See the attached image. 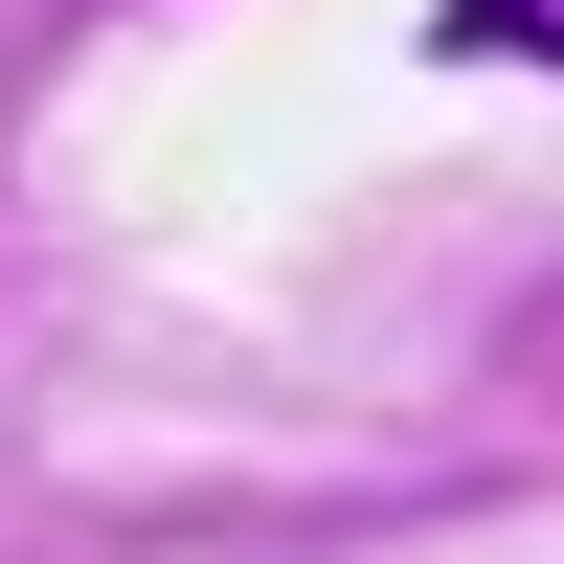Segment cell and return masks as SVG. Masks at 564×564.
Instances as JSON below:
<instances>
[{
    "mask_svg": "<svg viewBox=\"0 0 564 564\" xmlns=\"http://www.w3.org/2000/svg\"><path fill=\"white\" fill-rule=\"evenodd\" d=\"M452 68H564V0H430Z\"/></svg>",
    "mask_w": 564,
    "mask_h": 564,
    "instance_id": "6da1fadb",
    "label": "cell"
}]
</instances>
